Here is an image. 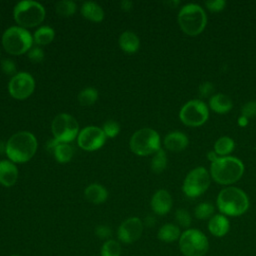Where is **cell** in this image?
Returning a JSON list of instances; mask_svg holds the SVG:
<instances>
[{"mask_svg": "<svg viewBox=\"0 0 256 256\" xmlns=\"http://www.w3.org/2000/svg\"><path fill=\"white\" fill-rule=\"evenodd\" d=\"M144 224L138 217H130L123 221L118 230V239L124 244H130L137 241L143 232Z\"/></svg>", "mask_w": 256, "mask_h": 256, "instance_id": "14", "label": "cell"}, {"mask_svg": "<svg viewBox=\"0 0 256 256\" xmlns=\"http://www.w3.org/2000/svg\"><path fill=\"white\" fill-rule=\"evenodd\" d=\"M120 48L127 53H134L139 49L140 40L132 31H125L119 37Z\"/></svg>", "mask_w": 256, "mask_h": 256, "instance_id": "22", "label": "cell"}, {"mask_svg": "<svg viewBox=\"0 0 256 256\" xmlns=\"http://www.w3.org/2000/svg\"><path fill=\"white\" fill-rule=\"evenodd\" d=\"M95 234L100 239H107V240H109L108 238H110L112 236V230H111V228L109 226L99 225L95 229Z\"/></svg>", "mask_w": 256, "mask_h": 256, "instance_id": "39", "label": "cell"}, {"mask_svg": "<svg viewBox=\"0 0 256 256\" xmlns=\"http://www.w3.org/2000/svg\"><path fill=\"white\" fill-rule=\"evenodd\" d=\"M217 208L225 216H240L246 213L249 208L247 194L237 187H226L217 196Z\"/></svg>", "mask_w": 256, "mask_h": 256, "instance_id": "3", "label": "cell"}, {"mask_svg": "<svg viewBox=\"0 0 256 256\" xmlns=\"http://www.w3.org/2000/svg\"><path fill=\"white\" fill-rule=\"evenodd\" d=\"M37 150V140L28 131H20L12 135L5 145L8 158L14 163L29 161Z\"/></svg>", "mask_w": 256, "mask_h": 256, "instance_id": "1", "label": "cell"}, {"mask_svg": "<svg viewBox=\"0 0 256 256\" xmlns=\"http://www.w3.org/2000/svg\"><path fill=\"white\" fill-rule=\"evenodd\" d=\"M130 149L139 156L155 154L160 149V136L151 128H142L130 138Z\"/></svg>", "mask_w": 256, "mask_h": 256, "instance_id": "8", "label": "cell"}, {"mask_svg": "<svg viewBox=\"0 0 256 256\" xmlns=\"http://www.w3.org/2000/svg\"><path fill=\"white\" fill-rule=\"evenodd\" d=\"M98 98V92L93 87H87L80 91L77 96V100L82 106H90L93 105Z\"/></svg>", "mask_w": 256, "mask_h": 256, "instance_id": "27", "label": "cell"}, {"mask_svg": "<svg viewBox=\"0 0 256 256\" xmlns=\"http://www.w3.org/2000/svg\"><path fill=\"white\" fill-rule=\"evenodd\" d=\"M18 179V169L12 161H0V183L5 187L13 186Z\"/></svg>", "mask_w": 256, "mask_h": 256, "instance_id": "17", "label": "cell"}, {"mask_svg": "<svg viewBox=\"0 0 256 256\" xmlns=\"http://www.w3.org/2000/svg\"><path fill=\"white\" fill-rule=\"evenodd\" d=\"M55 159L59 163H67L73 156V148L68 143H58L53 150Z\"/></svg>", "mask_w": 256, "mask_h": 256, "instance_id": "26", "label": "cell"}, {"mask_svg": "<svg viewBox=\"0 0 256 256\" xmlns=\"http://www.w3.org/2000/svg\"><path fill=\"white\" fill-rule=\"evenodd\" d=\"M178 23L181 30L189 35L196 36L203 32L207 24L204 9L194 3L184 5L178 13Z\"/></svg>", "mask_w": 256, "mask_h": 256, "instance_id": "4", "label": "cell"}, {"mask_svg": "<svg viewBox=\"0 0 256 256\" xmlns=\"http://www.w3.org/2000/svg\"><path fill=\"white\" fill-rule=\"evenodd\" d=\"M81 14L84 18L93 22H100L104 18V11L101 6L91 1H87L82 4Z\"/></svg>", "mask_w": 256, "mask_h": 256, "instance_id": "21", "label": "cell"}, {"mask_svg": "<svg viewBox=\"0 0 256 256\" xmlns=\"http://www.w3.org/2000/svg\"><path fill=\"white\" fill-rule=\"evenodd\" d=\"M181 236L180 229L177 225L172 223H166L160 227L157 233V237L160 241L165 243H172L179 240Z\"/></svg>", "mask_w": 256, "mask_h": 256, "instance_id": "23", "label": "cell"}, {"mask_svg": "<svg viewBox=\"0 0 256 256\" xmlns=\"http://www.w3.org/2000/svg\"><path fill=\"white\" fill-rule=\"evenodd\" d=\"M238 124L240 125V126H246L247 124H248V118H246V117H244V116H240L239 118H238Z\"/></svg>", "mask_w": 256, "mask_h": 256, "instance_id": "41", "label": "cell"}, {"mask_svg": "<svg viewBox=\"0 0 256 256\" xmlns=\"http://www.w3.org/2000/svg\"><path fill=\"white\" fill-rule=\"evenodd\" d=\"M179 248L184 256H204L208 252L209 241L202 231L189 228L181 233Z\"/></svg>", "mask_w": 256, "mask_h": 256, "instance_id": "7", "label": "cell"}, {"mask_svg": "<svg viewBox=\"0 0 256 256\" xmlns=\"http://www.w3.org/2000/svg\"><path fill=\"white\" fill-rule=\"evenodd\" d=\"M102 130L105 133L106 137L113 138L120 132V125L114 120H108L104 123Z\"/></svg>", "mask_w": 256, "mask_h": 256, "instance_id": "33", "label": "cell"}, {"mask_svg": "<svg viewBox=\"0 0 256 256\" xmlns=\"http://www.w3.org/2000/svg\"><path fill=\"white\" fill-rule=\"evenodd\" d=\"M33 37L22 27L13 26L8 28L2 35L4 49L12 55H21L32 48Z\"/></svg>", "mask_w": 256, "mask_h": 256, "instance_id": "5", "label": "cell"}, {"mask_svg": "<svg viewBox=\"0 0 256 256\" xmlns=\"http://www.w3.org/2000/svg\"><path fill=\"white\" fill-rule=\"evenodd\" d=\"M205 6L208 10H210L211 12H219L222 11L225 6H226V2L224 0H212V1H206L205 2Z\"/></svg>", "mask_w": 256, "mask_h": 256, "instance_id": "38", "label": "cell"}, {"mask_svg": "<svg viewBox=\"0 0 256 256\" xmlns=\"http://www.w3.org/2000/svg\"><path fill=\"white\" fill-rule=\"evenodd\" d=\"M241 115L248 119L255 117L256 116V101L246 102L241 109Z\"/></svg>", "mask_w": 256, "mask_h": 256, "instance_id": "35", "label": "cell"}, {"mask_svg": "<svg viewBox=\"0 0 256 256\" xmlns=\"http://www.w3.org/2000/svg\"><path fill=\"white\" fill-rule=\"evenodd\" d=\"M207 157L209 160H211V162H213L214 160H216L218 158V155L214 151H210V152H208Z\"/></svg>", "mask_w": 256, "mask_h": 256, "instance_id": "42", "label": "cell"}, {"mask_svg": "<svg viewBox=\"0 0 256 256\" xmlns=\"http://www.w3.org/2000/svg\"><path fill=\"white\" fill-rule=\"evenodd\" d=\"M28 58L30 59L31 62L33 63H40L43 61L44 59V52L43 50L38 47V46H35V47H32L29 51H28Z\"/></svg>", "mask_w": 256, "mask_h": 256, "instance_id": "34", "label": "cell"}, {"mask_svg": "<svg viewBox=\"0 0 256 256\" xmlns=\"http://www.w3.org/2000/svg\"><path fill=\"white\" fill-rule=\"evenodd\" d=\"M235 147L234 140L228 136H222L218 138L214 144V152L220 157L228 156Z\"/></svg>", "mask_w": 256, "mask_h": 256, "instance_id": "24", "label": "cell"}, {"mask_svg": "<svg viewBox=\"0 0 256 256\" xmlns=\"http://www.w3.org/2000/svg\"><path fill=\"white\" fill-rule=\"evenodd\" d=\"M14 19L22 28L34 27L42 23L45 18L44 7L32 0H24L14 7Z\"/></svg>", "mask_w": 256, "mask_h": 256, "instance_id": "6", "label": "cell"}, {"mask_svg": "<svg viewBox=\"0 0 256 256\" xmlns=\"http://www.w3.org/2000/svg\"><path fill=\"white\" fill-rule=\"evenodd\" d=\"M11 256H19V255H11Z\"/></svg>", "mask_w": 256, "mask_h": 256, "instance_id": "44", "label": "cell"}, {"mask_svg": "<svg viewBox=\"0 0 256 256\" xmlns=\"http://www.w3.org/2000/svg\"><path fill=\"white\" fill-rule=\"evenodd\" d=\"M181 122L189 127H199L209 118L207 105L200 99H193L185 103L179 112Z\"/></svg>", "mask_w": 256, "mask_h": 256, "instance_id": "10", "label": "cell"}, {"mask_svg": "<svg viewBox=\"0 0 256 256\" xmlns=\"http://www.w3.org/2000/svg\"><path fill=\"white\" fill-rule=\"evenodd\" d=\"M106 138L102 128L97 126H87L78 134L77 142L82 149L86 151H94L103 146Z\"/></svg>", "mask_w": 256, "mask_h": 256, "instance_id": "13", "label": "cell"}, {"mask_svg": "<svg viewBox=\"0 0 256 256\" xmlns=\"http://www.w3.org/2000/svg\"><path fill=\"white\" fill-rule=\"evenodd\" d=\"M172 197L165 189L157 190L151 198V208L157 215H165L172 208Z\"/></svg>", "mask_w": 256, "mask_h": 256, "instance_id": "15", "label": "cell"}, {"mask_svg": "<svg viewBox=\"0 0 256 256\" xmlns=\"http://www.w3.org/2000/svg\"><path fill=\"white\" fill-rule=\"evenodd\" d=\"M154 218L153 217H151V216H148L147 218H146V220H145V223H146V225L147 226H152L153 224H154Z\"/></svg>", "mask_w": 256, "mask_h": 256, "instance_id": "43", "label": "cell"}, {"mask_svg": "<svg viewBox=\"0 0 256 256\" xmlns=\"http://www.w3.org/2000/svg\"><path fill=\"white\" fill-rule=\"evenodd\" d=\"M209 107L215 113L226 114L232 109L233 102L229 96L223 93H217L212 95V97H210Z\"/></svg>", "mask_w": 256, "mask_h": 256, "instance_id": "19", "label": "cell"}, {"mask_svg": "<svg viewBox=\"0 0 256 256\" xmlns=\"http://www.w3.org/2000/svg\"><path fill=\"white\" fill-rule=\"evenodd\" d=\"M1 69L5 74L11 75L12 77L17 74L16 73V65H15L14 61H12L10 59H4L1 61Z\"/></svg>", "mask_w": 256, "mask_h": 256, "instance_id": "37", "label": "cell"}, {"mask_svg": "<svg viewBox=\"0 0 256 256\" xmlns=\"http://www.w3.org/2000/svg\"><path fill=\"white\" fill-rule=\"evenodd\" d=\"M84 195L89 202L94 204H101L107 199L108 192L102 185L93 183L86 187Z\"/></svg>", "mask_w": 256, "mask_h": 256, "instance_id": "20", "label": "cell"}, {"mask_svg": "<svg viewBox=\"0 0 256 256\" xmlns=\"http://www.w3.org/2000/svg\"><path fill=\"white\" fill-rule=\"evenodd\" d=\"M214 211L215 208L211 203L202 202L195 207L194 215L199 220H206L210 219L214 215Z\"/></svg>", "mask_w": 256, "mask_h": 256, "instance_id": "29", "label": "cell"}, {"mask_svg": "<svg viewBox=\"0 0 256 256\" xmlns=\"http://www.w3.org/2000/svg\"><path fill=\"white\" fill-rule=\"evenodd\" d=\"M208 230L215 237L225 236L230 229V222L223 214H215L208 221Z\"/></svg>", "mask_w": 256, "mask_h": 256, "instance_id": "18", "label": "cell"}, {"mask_svg": "<svg viewBox=\"0 0 256 256\" xmlns=\"http://www.w3.org/2000/svg\"><path fill=\"white\" fill-rule=\"evenodd\" d=\"M35 81L27 72H19L14 75L8 84L10 95L18 100L28 98L34 91Z\"/></svg>", "mask_w": 256, "mask_h": 256, "instance_id": "12", "label": "cell"}, {"mask_svg": "<svg viewBox=\"0 0 256 256\" xmlns=\"http://www.w3.org/2000/svg\"><path fill=\"white\" fill-rule=\"evenodd\" d=\"M167 166V155L163 149H159L151 160V169L154 173H161Z\"/></svg>", "mask_w": 256, "mask_h": 256, "instance_id": "28", "label": "cell"}, {"mask_svg": "<svg viewBox=\"0 0 256 256\" xmlns=\"http://www.w3.org/2000/svg\"><path fill=\"white\" fill-rule=\"evenodd\" d=\"M213 92H214V85L208 81L202 83L198 88V93L202 98L212 97Z\"/></svg>", "mask_w": 256, "mask_h": 256, "instance_id": "36", "label": "cell"}, {"mask_svg": "<svg viewBox=\"0 0 256 256\" xmlns=\"http://www.w3.org/2000/svg\"><path fill=\"white\" fill-rule=\"evenodd\" d=\"M56 12L59 16L69 17L76 11V4L71 0H62L56 3Z\"/></svg>", "mask_w": 256, "mask_h": 256, "instance_id": "31", "label": "cell"}, {"mask_svg": "<svg viewBox=\"0 0 256 256\" xmlns=\"http://www.w3.org/2000/svg\"><path fill=\"white\" fill-rule=\"evenodd\" d=\"M121 8H122V10H124V11H129L131 8H132V6H133V3L131 2V1H128V0H124V1H122L121 2Z\"/></svg>", "mask_w": 256, "mask_h": 256, "instance_id": "40", "label": "cell"}, {"mask_svg": "<svg viewBox=\"0 0 256 256\" xmlns=\"http://www.w3.org/2000/svg\"><path fill=\"white\" fill-rule=\"evenodd\" d=\"M244 173L242 161L233 156L218 157L211 163L210 176L221 185H229L237 182Z\"/></svg>", "mask_w": 256, "mask_h": 256, "instance_id": "2", "label": "cell"}, {"mask_svg": "<svg viewBox=\"0 0 256 256\" xmlns=\"http://www.w3.org/2000/svg\"><path fill=\"white\" fill-rule=\"evenodd\" d=\"M210 174L206 168L199 166L192 169L185 177L182 185L183 193L189 198L202 195L210 186Z\"/></svg>", "mask_w": 256, "mask_h": 256, "instance_id": "9", "label": "cell"}, {"mask_svg": "<svg viewBox=\"0 0 256 256\" xmlns=\"http://www.w3.org/2000/svg\"><path fill=\"white\" fill-rule=\"evenodd\" d=\"M189 140L186 134L180 131H174L167 134L164 138V146L171 152L183 151L188 146Z\"/></svg>", "mask_w": 256, "mask_h": 256, "instance_id": "16", "label": "cell"}, {"mask_svg": "<svg viewBox=\"0 0 256 256\" xmlns=\"http://www.w3.org/2000/svg\"><path fill=\"white\" fill-rule=\"evenodd\" d=\"M79 125L76 119L66 113L58 114L52 121L51 131L54 138L60 143H68L78 135Z\"/></svg>", "mask_w": 256, "mask_h": 256, "instance_id": "11", "label": "cell"}, {"mask_svg": "<svg viewBox=\"0 0 256 256\" xmlns=\"http://www.w3.org/2000/svg\"><path fill=\"white\" fill-rule=\"evenodd\" d=\"M101 256H120L121 255V245L119 242L113 239L106 240L101 247Z\"/></svg>", "mask_w": 256, "mask_h": 256, "instance_id": "30", "label": "cell"}, {"mask_svg": "<svg viewBox=\"0 0 256 256\" xmlns=\"http://www.w3.org/2000/svg\"><path fill=\"white\" fill-rule=\"evenodd\" d=\"M175 219L181 227H184V228H187V229H189V227L191 225V222H192V218H191L190 213L185 209L176 210Z\"/></svg>", "mask_w": 256, "mask_h": 256, "instance_id": "32", "label": "cell"}, {"mask_svg": "<svg viewBox=\"0 0 256 256\" xmlns=\"http://www.w3.org/2000/svg\"><path fill=\"white\" fill-rule=\"evenodd\" d=\"M54 30L51 27L43 26L37 29L33 36V42L37 45H47L54 39Z\"/></svg>", "mask_w": 256, "mask_h": 256, "instance_id": "25", "label": "cell"}]
</instances>
